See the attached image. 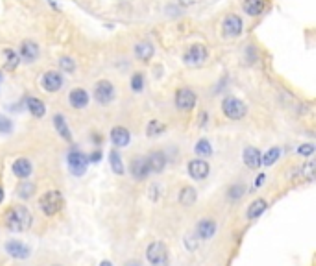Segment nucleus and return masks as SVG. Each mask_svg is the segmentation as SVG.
<instances>
[{
    "label": "nucleus",
    "instance_id": "obj_1",
    "mask_svg": "<svg viewBox=\"0 0 316 266\" xmlns=\"http://www.w3.org/2000/svg\"><path fill=\"white\" fill-rule=\"evenodd\" d=\"M32 222H34L32 212L22 206H15L13 209H10L6 214V228L10 231H15V233L30 230Z\"/></svg>",
    "mask_w": 316,
    "mask_h": 266
},
{
    "label": "nucleus",
    "instance_id": "obj_2",
    "mask_svg": "<svg viewBox=\"0 0 316 266\" xmlns=\"http://www.w3.org/2000/svg\"><path fill=\"white\" fill-rule=\"evenodd\" d=\"M39 207L46 216H54L63 209V194L60 190H48L39 200Z\"/></svg>",
    "mask_w": 316,
    "mask_h": 266
},
{
    "label": "nucleus",
    "instance_id": "obj_3",
    "mask_svg": "<svg viewBox=\"0 0 316 266\" xmlns=\"http://www.w3.org/2000/svg\"><path fill=\"white\" fill-rule=\"evenodd\" d=\"M209 58V50H207L206 44L202 42H194L187 48V52L183 54V63L187 66H202Z\"/></svg>",
    "mask_w": 316,
    "mask_h": 266
},
{
    "label": "nucleus",
    "instance_id": "obj_4",
    "mask_svg": "<svg viewBox=\"0 0 316 266\" xmlns=\"http://www.w3.org/2000/svg\"><path fill=\"white\" fill-rule=\"evenodd\" d=\"M222 111H224V115L231 120H240L246 116V104L242 100H238V98H226L224 102H222Z\"/></svg>",
    "mask_w": 316,
    "mask_h": 266
},
{
    "label": "nucleus",
    "instance_id": "obj_5",
    "mask_svg": "<svg viewBox=\"0 0 316 266\" xmlns=\"http://www.w3.org/2000/svg\"><path fill=\"white\" fill-rule=\"evenodd\" d=\"M94 100L100 106H110L115 100V85L111 84L110 80H100L94 85Z\"/></svg>",
    "mask_w": 316,
    "mask_h": 266
},
{
    "label": "nucleus",
    "instance_id": "obj_6",
    "mask_svg": "<svg viewBox=\"0 0 316 266\" xmlns=\"http://www.w3.org/2000/svg\"><path fill=\"white\" fill-rule=\"evenodd\" d=\"M67 161H68V168H70V172H72L74 176H84L87 166H89V158L80 150L68 152Z\"/></svg>",
    "mask_w": 316,
    "mask_h": 266
},
{
    "label": "nucleus",
    "instance_id": "obj_7",
    "mask_svg": "<svg viewBox=\"0 0 316 266\" xmlns=\"http://www.w3.org/2000/svg\"><path fill=\"white\" fill-rule=\"evenodd\" d=\"M146 257L152 262L154 266H164L166 260H168V252H166V246L163 242H152L148 246V252H146Z\"/></svg>",
    "mask_w": 316,
    "mask_h": 266
},
{
    "label": "nucleus",
    "instance_id": "obj_8",
    "mask_svg": "<svg viewBox=\"0 0 316 266\" xmlns=\"http://www.w3.org/2000/svg\"><path fill=\"white\" fill-rule=\"evenodd\" d=\"M244 30V22L238 15H228L222 22V32L224 37H238Z\"/></svg>",
    "mask_w": 316,
    "mask_h": 266
},
{
    "label": "nucleus",
    "instance_id": "obj_9",
    "mask_svg": "<svg viewBox=\"0 0 316 266\" xmlns=\"http://www.w3.org/2000/svg\"><path fill=\"white\" fill-rule=\"evenodd\" d=\"M196 106V92L192 89L183 87L176 92V108L180 111H190Z\"/></svg>",
    "mask_w": 316,
    "mask_h": 266
},
{
    "label": "nucleus",
    "instance_id": "obj_10",
    "mask_svg": "<svg viewBox=\"0 0 316 266\" xmlns=\"http://www.w3.org/2000/svg\"><path fill=\"white\" fill-rule=\"evenodd\" d=\"M63 74L58 72V70H48V72H44L43 80H41V85H43V89L46 92H58L61 91V87H63Z\"/></svg>",
    "mask_w": 316,
    "mask_h": 266
},
{
    "label": "nucleus",
    "instance_id": "obj_11",
    "mask_svg": "<svg viewBox=\"0 0 316 266\" xmlns=\"http://www.w3.org/2000/svg\"><path fill=\"white\" fill-rule=\"evenodd\" d=\"M39 54H41V48H39V44H37L36 41H32V39L22 41L20 52H18L20 60L26 61V63H36V61L39 60Z\"/></svg>",
    "mask_w": 316,
    "mask_h": 266
},
{
    "label": "nucleus",
    "instance_id": "obj_12",
    "mask_svg": "<svg viewBox=\"0 0 316 266\" xmlns=\"http://www.w3.org/2000/svg\"><path fill=\"white\" fill-rule=\"evenodd\" d=\"M130 172H132V176H134L137 182H142V180H146V178H148V174L152 172V170H150V164H148V159L135 158L134 161H132Z\"/></svg>",
    "mask_w": 316,
    "mask_h": 266
},
{
    "label": "nucleus",
    "instance_id": "obj_13",
    "mask_svg": "<svg viewBox=\"0 0 316 266\" xmlns=\"http://www.w3.org/2000/svg\"><path fill=\"white\" fill-rule=\"evenodd\" d=\"M188 174H190L192 180H198V182L206 180L207 176H209V164H207V161H204V159H192L188 163Z\"/></svg>",
    "mask_w": 316,
    "mask_h": 266
},
{
    "label": "nucleus",
    "instance_id": "obj_14",
    "mask_svg": "<svg viewBox=\"0 0 316 266\" xmlns=\"http://www.w3.org/2000/svg\"><path fill=\"white\" fill-rule=\"evenodd\" d=\"M6 252L8 255H12L13 259H28L30 257V248L20 240H8Z\"/></svg>",
    "mask_w": 316,
    "mask_h": 266
},
{
    "label": "nucleus",
    "instance_id": "obj_15",
    "mask_svg": "<svg viewBox=\"0 0 316 266\" xmlns=\"http://www.w3.org/2000/svg\"><path fill=\"white\" fill-rule=\"evenodd\" d=\"M68 102L74 109H86L89 106V92L86 89H72L68 94Z\"/></svg>",
    "mask_w": 316,
    "mask_h": 266
},
{
    "label": "nucleus",
    "instance_id": "obj_16",
    "mask_svg": "<svg viewBox=\"0 0 316 266\" xmlns=\"http://www.w3.org/2000/svg\"><path fill=\"white\" fill-rule=\"evenodd\" d=\"M132 140V133L122 126H116L111 130V142L116 146V148H124V146L130 144Z\"/></svg>",
    "mask_w": 316,
    "mask_h": 266
},
{
    "label": "nucleus",
    "instance_id": "obj_17",
    "mask_svg": "<svg viewBox=\"0 0 316 266\" xmlns=\"http://www.w3.org/2000/svg\"><path fill=\"white\" fill-rule=\"evenodd\" d=\"M154 54H156V48H154L152 42L148 41H140L135 44V58L139 61H150L154 58Z\"/></svg>",
    "mask_w": 316,
    "mask_h": 266
},
{
    "label": "nucleus",
    "instance_id": "obj_18",
    "mask_svg": "<svg viewBox=\"0 0 316 266\" xmlns=\"http://www.w3.org/2000/svg\"><path fill=\"white\" fill-rule=\"evenodd\" d=\"M12 170H13V174L24 182V180H28V178L32 176V163L28 161V159L20 158L12 164Z\"/></svg>",
    "mask_w": 316,
    "mask_h": 266
},
{
    "label": "nucleus",
    "instance_id": "obj_19",
    "mask_svg": "<svg viewBox=\"0 0 316 266\" xmlns=\"http://www.w3.org/2000/svg\"><path fill=\"white\" fill-rule=\"evenodd\" d=\"M244 163H246V166L252 170H256L259 168L262 164V156H261V152L257 150V148H246L244 150Z\"/></svg>",
    "mask_w": 316,
    "mask_h": 266
},
{
    "label": "nucleus",
    "instance_id": "obj_20",
    "mask_svg": "<svg viewBox=\"0 0 316 266\" xmlns=\"http://www.w3.org/2000/svg\"><path fill=\"white\" fill-rule=\"evenodd\" d=\"M148 164H150V170L159 174V172H163L164 166H166V156H164L163 152H152L150 156H148Z\"/></svg>",
    "mask_w": 316,
    "mask_h": 266
},
{
    "label": "nucleus",
    "instance_id": "obj_21",
    "mask_svg": "<svg viewBox=\"0 0 316 266\" xmlns=\"http://www.w3.org/2000/svg\"><path fill=\"white\" fill-rule=\"evenodd\" d=\"M26 108H28V111H30L36 118H43V116L46 115V106L43 104V100H39V98L36 96H28Z\"/></svg>",
    "mask_w": 316,
    "mask_h": 266
},
{
    "label": "nucleus",
    "instance_id": "obj_22",
    "mask_svg": "<svg viewBox=\"0 0 316 266\" xmlns=\"http://www.w3.org/2000/svg\"><path fill=\"white\" fill-rule=\"evenodd\" d=\"M2 58H4V68H6L8 72H13L18 65H20V56L15 52L13 48H6L2 52Z\"/></svg>",
    "mask_w": 316,
    "mask_h": 266
},
{
    "label": "nucleus",
    "instance_id": "obj_23",
    "mask_svg": "<svg viewBox=\"0 0 316 266\" xmlns=\"http://www.w3.org/2000/svg\"><path fill=\"white\" fill-rule=\"evenodd\" d=\"M196 233L200 238L204 240H209V238H213L214 233H216V224H214V220H202L198 228H196Z\"/></svg>",
    "mask_w": 316,
    "mask_h": 266
},
{
    "label": "nucleus",
    "instance_id": "obj_24",
    "mask_svg": "<svg viewBox=\"0 0 316 266\" xmlns=\"http://www.w3.org/2000/svg\"><path fill=\"white\" fill-rule=\"evenodd\" d=\"M54 128H56V132L61 135V139H65L67 142H70V140H72V133H70V128H68L67 118H65L63 115H56L54 116Z\"/></svg>",
    "mask_w": 316,
    "mask_h": 266
},
{
    "label": "nucleus",
    "instance_id": "obj_25",
    "mask_svg": "<svg viewBox=\"0 0 316 266\" xmlns=\"http://www.w3.org/2000/svg\"><path fill=\"white\" fill-rule=\"evenodd\" d=\"M242 10L250 17H259L264 12V0H244Z\"/></svg>",
    "mask_w": 316,
    "mask_h": 266
},
{
    "label": "nucleus",
    "instance_id": "obj_26",
    "mask_svg": "<svg viewBox=\"0 0 316 266\" xmlns=\"http://www.w3.org/2000/svg\"><path fill=\"white\" fill-rule=\"evenodd\" d=\"M34 194H36V185H34L32 182H28V180H24V182H22L17 187V196H18V198L30 200Z\"/></svg>",
    "mask_w": 316,
    "mask_h": 266
},
{
    "label": "nucleus",
    "instance_id": "obj_27",
    "mask_svg": "<svg viewBox=\"0 0 316 266\" xmlns=\"http://www.w3.org/2000/svg\"><path fill=\"white\" fill-rule=\"evenodd\" d=\"M266 211V202L264 200H256L248 209V218L250 220H256L262 214V212Z\"/></svg>",
    "mask_w": 316,
    "mask_h": 266
},
{
    "label": "nucleus",
    "instance_id": "obj_28",
    "mask_svg": "<svg viewBox=\"0 0 316 266\" xmlns=\"http://www.w3.org/2000/svg\"><path fill=\"white\" fill-rule=\"evenodd\" d=\"M164 132H166V126H164L161 120H150L148 126H146V135H148V137H159V135H163Z\"/></svg>",
    "mask_w": 316,
    "mask_h": 266
},
{
    "label": "nucleus",
    "instance_id": "obj_29",
    "mask_svg": "<svg viewBox=\"0 0 316 266\" xmlns=\"http://www.w3.org/2000/svg\"><path fill=\"white\" fill-rule=\"evenodd\" d=\"M110 163H111V168H113V172L118 176L124 174V163H122V158H120V154L116 150H113L110 154Z\"/></svg>",
    "mask_w": 316,
    "mask_h": 266
},
{
    "label": "nucleus",
    "instance_id": "obj_30",
    "mask_svg": "<svg viewBox=\"0 0 316 266\" xmlns=\"http://www.w3.org/2000/svg\"><path fill=\"white\" fill-rule=\"evenodd\" d=\"M180 202H182L185 207H190L196 202V190L192 187H185L180 194Z\"/></svg>",
    "mask_w": 316,
    "mask_h": 266
},
{
    "label": "nucleus",
    "instance_id": "obj_31",
    "mask_svg": "<svg viewBox=\"0 0 316 266\" xmlns=\"http://www.w3.org/2000/svg\"><path fill=\"white\" fill-rule=\"evenodd\" d=\"M280 156H281L280 148H272V150H268L266 154L262 156V164H264V166H272V164L278 163Z\"/></svg>",
    "mask_w": 316,
    "mask_h": 266
},
{
    "label": "nucleus",
    "instance_id": "obj_32",
    "mask_svg": "<svg viewBox=\"0 0 316 266\" xmlns=\"http://www.w3.org/2000/svg\"><path fill=\"white\" fill-rule=\"evenodd\" d=\"M194 150H196V154H198V156H204V158H207V156H211V154H213L211 142H209V140H206V139L198 140V142H196Z\"/></svg>",
    "mask_w": 316,
    "mask_h": 266
},
{
    "label": "nucleus",
    "instance_id": "obj_33",
    "mask_svg": "<svg viewBox=\"0 0 316 266\" xmlns=\"http://www.w3.org/2000/svg\"><path fill=\"white\" fill-rule=\"evenodd\" d=\"M60 66L63 72L72 74L74 70H76V61H74L72 58H68V56H63V58L60 60Z\"/></svg>",
    "mask_w": 316,
    "mask_h": 266
},
{
    "label": "nucleus",
    "instance_id": "obj_34",
    "mask_svg": "<svg viewBox=\"0 0 316 266\" xmlns=\"http://www.w3.org/2000/svg\"><path fill=\"white\" fill-rule=\"evenodd\" d=\"M132 89H134V92H140L144 89V74L135 72L132 76Z\"/></svg>",
    "mask_w": 316,
    "mask_h": 266
},
{
    "label": "nucleus",
    "instance_id": "obj_35",
    "mask_svg": "<svg viewBox=\"0 0 316 266\" xmlns=\"http://www.w3.org/2000/svg\"><path fill=\"white\" fill-rule=\"evenodd\" d=\"M302 174H304L307 180H316V161H307V163L302 166Z\"/></svg>",
    "mask_w": 316,
    "mask_h": 266
},
{
    "label": "nucleus",
    "instance_id": "obj_36",
    "mask_svg": "<svg viewBox=\"0 0 316 266\" xmlns=\"http://www.w3.org/2000/svg\"><path fill=\"white\" fill-rule=\"evenodd\" d=\"M13 132V122L8 118V116L0 115V133L2 135H8V133Z\"/></svg>",
    "mask_w": 316,
    "mask_h": 266
},
{
    "label": "nucleus",
    "instance_id": "obj_37",
    "mask_svg": "<svg viewBox=\"0 0 316 266\" xmlns=\"http://www.w3.org/2000/svg\"><path fill=\"white\" fill-rule=\"evenodd\" d=\"M242 194H244L242 185H233V187L230 188L228 196H230V200H238V198H242Z\"/></svg>",
    "mask_w": 316,
    "mask_h": 266
},
{
    "label": "nucleus",
    "instance_id": "obj_38",
    "mask_svg": "<svg viewBox=\"0 0 316 266\" xmlns=\"http://www.w3.org/2000/svg\"><path fill=\"white\" fill-rule=\"evenodd\" d=\"M314 150L316 148L312 144H302L298 148V154L300 156H310V154H314Z\"/></svg>",
    "mask_w": 316,
    "mask_h": 266
},
{
    "label": "nucleus",
    "instance_id": "obj_39",
    "mask_svg": "<svg viewBox=\"0 0 316 266\" xmlns=\"http://www.w3.org/2000/svg\"><path fill=\"white\" fill-rule=\"evenodd\" d=\"M102 159V152L96 150V152H92L91 156H89V163H98Z\"/></svg>",
    "mask_w": 316,
    "mask_h": 266
},
{
    "label": "nucleus",
    "instance_id": "obj_40",
    "mask_svg": "<svg viewBox=\"0 0 316 266\" xmlns=\"http://www.w3.org/2000/svg\"><path fill=\"white\" fill-rule=\"evenodd\" d=\"M198 2V0H178V4L182 8H192Z\"/></svg>",
    "mask_w": 316,
    "mask_h": 266
},
{
    "label": "nucleus",
    "instance_id": "obj_41",
    "mask_svg": "<svg viewBox=\"0 0 316 266\" xmlns=\"http://www.w3.org/2000/svg\"><path fill=\"white\" fill-rule=\"evenodd\" d=\"M264 178H266V176H264V174L259 176V180H257V182H256V187H261L262 183H264Z\"/></svg>",
    "mask_w": 316,
    "mask_h": 266
},
{
    "label": "nucleus",
    "instance_id": "obj_42",
    "mask_svg": "<svg viewBox=\"0 0 316 266\" xmlns=\"http://www.w3.org/2000/svg\"><path fill=\"white\" fill-rule=\"evenodd\" d=\"M124 266H140V264L137 262V260H130V262H126Z\"/></svg>",
    "mask_w": 316,
    "mask_h": 266
},
{
    "label": "nucleus",
    "instance_id": "obj_43",
    "mask_svg": "<svg viewBox=\"0 0 316 266\" xmlns=\"http://www.w3.org/2000/svg\"><path fill=\"white\" fill-rule=\"evenodd\" d=\"M2 202H4V188L0 187V204H2Z\"/></svg>",
    "mask_w": 316,
    "mask_h": 266
},
{
    "label": "nucleus",
    "instance_id": "obj_44",
    "mask_svg": "<svg viewBox=\"0 0 316 266\" xmlns=\"http://www.w3.org/2000/svg\"><path fill=\"white\" fill-rule=\"evenodd\" d=\"M100 266H113V264H111L110 260H102V262H100Z\"/></svg>",
    "mask_w": 316,
    "mask_h": 266
},
{
    "label": "nucleus",
    "instance_id": "obj_45",
    "mask_svg": "<svg viewBox=\"0 0 316 266\" xmlns=\"http://www.w3.org/2000/svg\"><path fill=\"white\" fill-rule=\"evenodd\" d=\"M54 266H60V264H54Z\"/></svg>",
    "mask_w": 316,
    "mask_h": 266
}]
</instances>
